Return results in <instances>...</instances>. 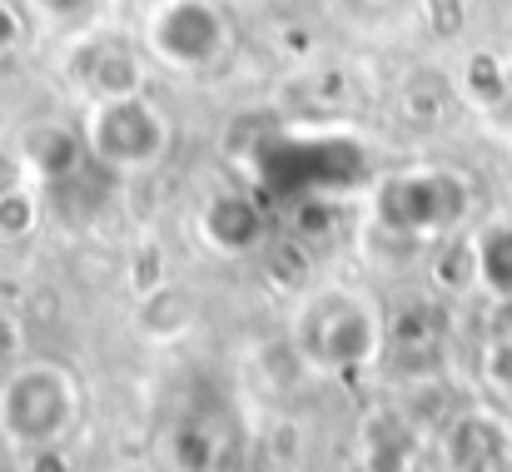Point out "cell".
Segmentation results:
<instances>
[{
	"label": "cell",
	"mask_w": 512,
	"mask_h": 472,
	"mask_svg": "<svg viewBox=\"0 0 512 472\" xmlns=\"http://www.w3.org/2000/svg\"><path fill=\"white\" fill-rule=\"evenodd\" d=\"M388 343V318L378 314V304L363 289H343L329 284L319 289L294 328V353L324 373H358L373 368L378 353Z\"/></svg>",
	"instance_id": "7a4b0ae2"
},
{
	"label": "cell",
	"mask_w": 512,
	"mask_h": 472,
	"mask_svg": "<svg viewBox=\"0 0 512 472\" xmlns=\"http://www.w3.org/2000/svg\"><path fill=\"white\" fill-rule=\"evenodd\" d=\"M40 199L30 194V189H20V184H10V189H0V244H20V239H30L35 234V224H40Z\"/></svg>",
	"instance_id": "2e32d148"
},
{
	"label": "cell",
	"mask_w": 512,
	"mask_h": 472,
	"mask_svg": "<svg viewBox=\"0 0 512 472\" xmlns=\"http://www.w3.org/2000/svg\"><path fill=\"white\" fill-rule=\"evenodd\" d=\"M25 472H70V463H65L60 448H45V453H30L25 458Z\"/></svg>",
	"instance_id": "cb8c5ba5"
},
{
	"label": "cell",
	"mask_w": 512,
	"mask_h": 472,
	"mask_svg": "<svg viewBox=\"0 0 512 472\" xmlns=\"http://www.w3.org/2000/svg\"><path fill=\"white\" fill-rule=\"evenodd\" d=\"M483 378H488L493 393L512 398V338H498V343L483 348Z\"/></svg>",
	"instance_id": "d6986e66"
},
{
	"label": "cell",
	"mask_w": 512,
	"mask_h": 472,
	"mask_svg": "<svg viewBox=\"0 0 512 472\" xmlns=\"http://www.w3.org/2000/svg\"><path fill=\"white\" fill-rule=\"evenodd\" d=\"M383 348H393L398 358H433L443 348V318H438V309L413 304L408 314H398L388 323V343Z\"/></svg>",
	"instance_id": "4fadbf2b"
},
{
	"label": "cell",
	"mask_w": 512,
	"mask_h": 472,
	"mask_svg": "<svg viewBox=\"0 0 512 472\" xmlns=\"http://www.w3.org/2000/svg\"><path fill=\"white\" fill-rule=\"evenodd\" d=\"M433 284H438L443 294H468V289H478V254H473V239H468V234L438 239Z\"/></svg>",
	"instance_id": "5bb4252c"
},
{
	"label": "cell",
	"mask_w": 512,
	"mask_h": 472,
	"mask_svg": "<svg viewBox=\"0 0 512 472\" xmlns=\"http://www.w3.org/2000/svg\"><path fill=\"white\" fill-rule=\"evenodd\" d=\"M35 10L50 20V25H90L95 20V10H100V0H35Z\"/></svg>",
	"instance_id": "ffe728a7"
},
{
	"label": "cell",
	"mask_w": 512,
	"mask_h": 472,
	"mask_svg": "<svg viewBox=\"0 0 512 472\" xmlns=\"http://www.w3.org/2000/svg\"><path fill=\"white\" fill-rule=\"evenodd\" d=\"M20 40H25V20H20V10H15V5H5V0H0V55H10Z\"/></svg>",
	"instance_id": "7402d4cb"
},
{
	"label": "cell",
	"mask_w": 512,
	"mask_h": 472,
	"mask_svg": "<svg viewBox=\"0 0 512 472\" xmlns=\"http://www.w3.org/2000/svg\"><path fill=\"white\" fill-rule=\"evenodd\" d=\"M199 239L214 254H224V259H244V254L264 249V239H269V209L249 189H219L199 209Z\"/></svg>",
	"instance_id": "52a82bcc"
},
{
	"label": "cell",
	"mask_w": 512,
	"mask_h": 472,
	"mask_svg": "<svg viewBox=\"0 0 512 472\" xmlns=\"http://www.w3.org/2000/svg\"><path fill=\"white\" fill-rule=\"evenodd\" d=\"M80 418V393L55 363H15L0 378V438L15 453L60 448V438Z\"/></svg>",
	"instance_id": "277c9868"
},
{
	"label": "cell",
	"mask_w": 512,
	"mask_h": 472,
	"mask_svg": "<svg viewBox=\"0 0 512 472\" xmlns=\"http://www.w3.org/2000/svg\"><path fill=\"white\" fill-rule=\"evenodd\" d=\"M254 184L279 199V204H299V199H348L363 179H368V150L363 140L343 135V130H279L264 155L254 159Z\"/></svg>",
	"instance_id": "6da1fadb"
},
{
	"label": "cell",
	"mask_w": 512,
	"mask_h": 472,
	"mask_svg": "<svg viewBox=\"0 0 512 472\" xmlns=\"http://www.w3.org/2000/svg\"><path fill=\"white\" fill-rule=\"evenodd\" d=\"M219 463V438L204 423H179L170 433V468L174 472H214Z\"/></svg>",
	"instance_id": "9a60e30c"
},
{
	"label": "cell",
	"mask_w": 512,
	"mask_h": 472,
	"mask_svg": "<svg viewBox=\"0 0 512 472\" xmlns=\"http://www.w3.org/2000/svg\"><path fill=\"white\" fill-rule=\"evenodd\" d=\"M20 348H25V338H20V328H15V318L0 314V378L20 363Z\"/></svg>",
	"instance_id": "44dd1931"
},
{
	"label": "cell",
	"mask_w": 512,
	"mask_h": 472,
	"mask_svg": "<svg viewBox=\"0 0 512 472\" xmlns=\"http://www.w3.org/2000/svg\"><path fill=\"white\" fill-rule=\"evenodd\" d=\"M473 254H478V289H488L493 299H512V219H493L488 229H478Z\"/></svg>",
	"instance_id": "8fae6325"
},
{
	"label": "cell",
	"mask_w": 512,
	"mask_h": 472,
	"mask_svg": "<svg viewBox=\"0 0 512 472\" xmlns=\"http://www.w3.org/2000/svg\"><path fill=\"white\" fill-rule=\"evenodd\" d=\"M443 468L448 472H508L512 468V428L488 408H463L443 433Z\"/></svg>",
	"instance_id": "ba28073f"
},
{
	"label": "cell",
	"mask_w": 512,
	"mask_h": 472,
	"mask_svg": "<svg viewBox=\"0 0 512 472\" xmlns=\"http://www.w3.org/2000/svg\"><path fill=\"white\" fill-rule=\"evenodd\" d=\"M20 164L30 169V179L40 189H65L85 164H90V150H85V135L80 125H55V120H40L20 135Z\"/></svg>",
	"instance_id": "9c48e42d"
},
{
	"label": "cell",
	"mask_w": 512,
	"mask_h": 472,
	"mask_svg": "<svg viewBox=\"0 0 512 472\" xmlns=\"http://www.w3.org/2000/svg\"><path fill=\"white\" fill-rule=\"evenodd\" d=\"M473 209V189L458 169H398L383 174L368 194V214L393 239L438 244L463 229Z\"/></svg>",
	"instance_id": "3957f363"
},
{
	"label": "cell",
	"mask_w": 512,
	"mask_h": 472,
	"mask_svg": "<svg viewBox=\"0 0 512 472\" xmlns=\"http://www.w3.org/2000/svg\"><path fill=\"white\" fill-rule=\"evenodd\" d=\"M75 75L80 85H90L95 100H120V95H145L140 80V55L125 45V40H85L80 60H75Z\"/></svg>",
	"instance_id": "30bf717a"
},
{
	"label": "cell",
	"mask_w": 512,
	"mask_h": 472,
	"mask_svg": "<svg viewBox=\"0 0 512 472\" xmlns=\"http://www.w3.org/2000/svg\"><path fill=\"white\" fill-rule=\"evenodd\" d=\"M194 318H199L194 294L179 289V284H160V289L140 304V333H150V338H179Z\"/></svg>",
	"instance_id": "7c38bea8"
},
{
	"label": "cell",
	"mask_w": 512,
	"mask_h": 472,
	"mask_svg": "<svg viewBox=\"0 0 512 472\" xmlns=\"http://www.w3.org/2000/svg\"><path fill=\"white\" fill-rule=\"evenodd\" d=\"M150 50L184 75L214 70L229 50V25L209 0H165L150 15Z\"/></svg>",
	"instance_id": "8992f818"
},
{
	"label": "cell",
	"mask_w": 512,
	"mask_h": 472,
	"mask_svg": "<svg viewBox=\"0 0 512 472\" xmlns=\"http://www.w3.org/2000/svg\"><path fill=\"white\" fill-rule=\"evenodd\" d=\"M468 95H473L478 105H498V100L508 95V75H503L498 55H473V60H468Z\"/></svg>",
	"instance_id": "ac0fdd59"
},
{
	"label": "cell",
	"mask_w": 512,
	"mask_h": 472,
	"mask_svg": "<svg viewBox=\"0 0 512 472\" xmlns=\"http://www.w3.org/2000/svg\"><path fill=\"white\" fill-rule=\"evenodd\" d=\"M498 338H512V299H493V309H488V343H498Z\"/></svg>",
	"instance_id": "603a6c76"
},
{
	"label": "cell",
	"mask_w": 512,
	"mask_h": 472,
	"mask_svg": "<svg viewBox=\"0 0 512 472\" xmlns=\"http://www.w3.org/2000/svg\"><path fill=\"white\" fill-rule=\"evenodd\" d=\"M85 150L100 169H110L115 179L120 174H140V169H155L160 159L170 155V120L155 100L145 95H120V100H95L85 125Z\"/></svg>",
	"instance_id": "5b68a950"
},
{
	"label": "cell",
	"mask_w": 512,
	"mask_h": 472,
	"mask_svg": "<svg viewBox=\"0 0 512 472\" xmlns=\"http://www.w3.org/2000/svg\"><path fill=\"white\" fill-rule=\"evenodd\" d=\"M339 219H343V199H299V204H289V224L309 244L314 239H334Z\"/></svg>",
	"instance_id": "e0dca14e"
}]
</instances>
